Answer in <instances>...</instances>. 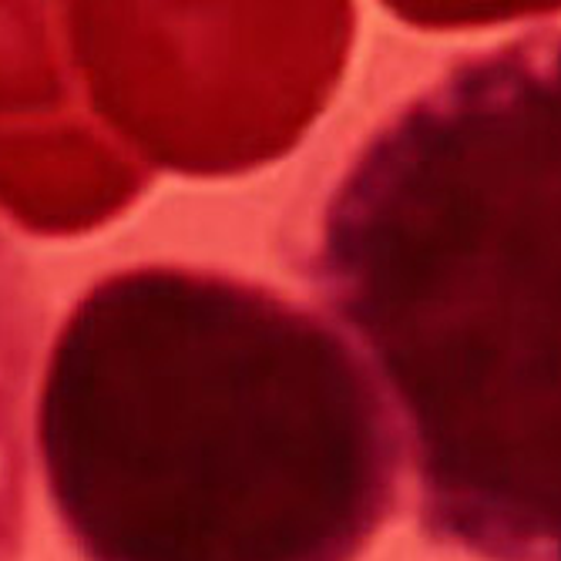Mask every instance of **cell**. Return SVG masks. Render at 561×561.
Wrapping results in <instances>:
<instances>
[{"label":"cell","mask_w":561,"mask_h":561,"mask_svg":"<svg viewBox=\"0 0 561 561\" xmlns=\"http://www.w3.org/2000/svg\"><path fill=\"white\" fill-rule=\"evenodd\" d=\"M306 279L393 400L424 535L561 561V27L457 58L370 131Z\"/></svg>","instance_id":"obj_1"},{"label":"cell","mask_w":561,"mask_h":561,"mask_svg":"<svg viewBox=\"0 0 561 561\" xmlns=\"http://www.w3.org/2000/svg\"><path fill=\"white\" fill-rule=\"evenodd\" d=\"M34 434L91 561H353L400 437L350 336L276 286L141 263L55 330Z\"/></svg>","instance_id":"obj_2"},{"label":"cell","mask_w":561,"mask_h":561,"mask_svg":"<svg viewBox=\"0 0 561 561\" xmlns=\"http://www.w3.org/2000/svg\"><path fill=\"white\" fill-rule=\"evenodd\" d=\"M44 336V283L21 242L0 226V548L11 535L27 471Z\"/></svg>","instance_id":"obj_3"}]
</instances>
